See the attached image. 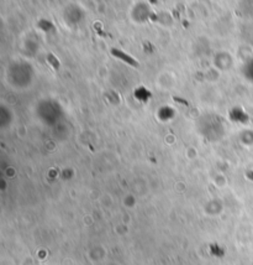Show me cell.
<instances>
[{
  "instance_id": "obj_1",
  "label": "cell",
  "mask_w": 253,
  "mask_h": 265,
  "mask_svg": "<svg viewBox=\"0 0 253 265\" xmlns=\"http://www.w3.org/2000/svg\"><path fill=\"white\" fill-rule=\"evenodd\" d=\"M111 52H113V55H114V56L121 58V60H124L125 62L130 63L131 66H133V67H137L138 66L137 62H136V61L133 60V58H131L130 56H127V55L124 54L123 51H118V50H115V49H114V50H113Z\"/></svg>"
}]
</instances>
